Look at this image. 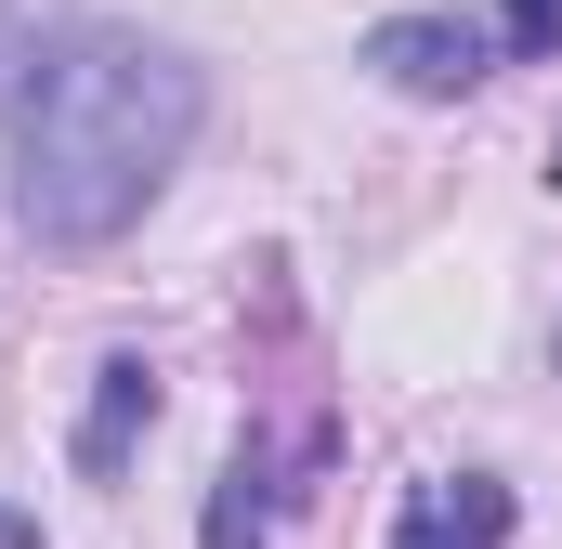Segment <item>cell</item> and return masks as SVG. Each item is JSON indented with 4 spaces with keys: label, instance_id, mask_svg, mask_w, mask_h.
Instances as JSON below:
<instances>
[{
    "label": "cell",
    "instance_id": "6",
    "mask_svg": "<svg viewBox=\"0 0 562 549\" xmlns=\"http://www.w3.org/2000/svg\"><path fill=\"white\" fill-rule=\"evenodd\" d=\"M497 40L510 53H562V0H497Z\"/></svg>",
    "mask_w": 562,
    "mask_h": 549
},
{
    "label": "cell",
    "instance_id": "1",
    "mask_svg": "<svg viewBox=\"0 0 562 549\" xmlns=\"http://www.w3.org/2000/svg\"><path fill=\"white\" fill-rule=\"evenodd\" d=\"M210 119V79L144 40V26H66L13 79V223L40 249H105L132 236L144 197L183 170Z\"/></svg>",
    "mask_w": 562,
    "mask_h": 549
},
{
    "label": "cell",
    "instance_id": "5",
    "mask_svg": "<svg viewBox=\"0 0 562 549\" xmlns=\"http://www.w3.org/2000/svg\"><path fill=\"white\" fill-rule=\"evenodd\" d=\"M210 549H262V458L223 471V511H210Z\"/></svg>",
    "mask_w": 562,
    "mask_h": 549
},
{
    "label": "cell",
    "instance_id": "3",
    "mask_svg": "<svg viewBox=\"0 0 562 549\" xmlns=\"http://www.w3.org/2000/svg\"><path fill=\"white\" fill-rule=\"evenodd\" d=\"M144 418H157V367H144V354H105V393H92V418H79V471H119Z\"/></svg>",
    "mask_w": 562,
    "mask_h": 549
},
{
    "label": "cell",
    "instance_id": "2",
    "mask_svg": "<svg viewBox=\"0 0 562 549\" xmlns=\"http://www.w3.org/2000/svg\"><path fill=\"white\" fill-rule=\"evenodd\" d=\"M367 66H380L393 92L445 105V92L484 79V26H471V13H393V26H367Z\"/></svg>",
    "mask_w": 562,
    "mask_h": 549
},
{
    "label": "cell",
    "instance_id": "4",
    "mask_svg": "<svg viewBox=\"0 0 562 549\" xmlns=\"http://www.w3.org/2000/svg\"><path fill=\"white\" fill-rule=\"evenodd\" d=\"M510 537V497L497 484H471V497H406V524H393V549H484Z\"/></svg>",
    "mask_w": 562,
    "mask_h": 549
},
{
    "label": "cell",
    "instance_id": "7",
    "mask_svg": "<svg viewBox=\"0 0 562 549\" xmlns=\"http://www.w3.org/2000/svg\"><path fill=\"white\" fill-rule=\"evenodd\" d=\"M0 549H40V537H26V524H0Z\"/></svg>",
    "mask_w": 562,
    "mask_h": 549
}]
</instances>
